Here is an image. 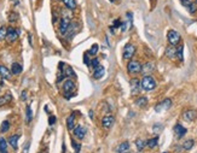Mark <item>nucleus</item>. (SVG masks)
Here are the masks:
<instances>
[{"label": "nucleus", "instance_id": "f257e3e1", "mask_svg": "<svg viewBox=\"0 0 197 153\" xmlns=\"http://www.w3.org/2000/svg\"><path fill=\"white\" fill-rule=\"evenodd\" d=\"M140 86H141V88L144 91H153V89L156 88V82H155V80L151 76L146 75V76L143 77V80L140 82Z\"/></svg>", "mask_w": 197, "mask_h": 153}, {"label": "nucleus", "instance_id": "f03ea898", "mask_svg": "<svg viewBox=\"0 0 197 153\" xmlns=\"http://www.w3.org/2000/svg\"><path fill=\"white\" fill-rule=\"evenodd\" d=\"M63 92H64V94H65V98L67 99H70V95H71V93L74 92V89H75V83L69 78V80H67L64 83H63Z\"/></svg>", "mask_w": 197, "mask_h": 153}, {"label": "nucleus", "instance_id": "7ed1b4c3", "mask_svg": "<svg viewBox=\"0 0 197 153\" xmlns=\"http://www.w3.org/2000/svg\"><path fill=\"white\" fill-rule=\"evenodd\" d=\"M127 70L129 74L132 75H136L141 73V64L139 63L138 60H131L128 64H127Z\"/></svg>", "mask_w": 197, "mask_h": 153}, {"label": "nucleus", "instance_id": "20e7f679", "mask_svg": "<svg viewBox=\"0 0 197 153\" xmlns=\"http://www.w3.org/2000/svg\"><path fill=\"white\" fill-rule=\"evenodd\" d=\"M18 30L17 29H15V28H12V27H9L7 28V34H6V41L9 42V43H14V42H16L17 41V39H18Z\"/></svg>", "mask_w": 197, "mask_h": 153}, {"label": "nucleus", "instance_id": "39448f33", "mask_svg": "<svg viewBox=\"0 0 197 153\" xmlns=\"http://www.w3.org/2000/svg\"><path fill=\"white\" fill-rule=\"evenodd\" d=\"M167 39H168V42H169V45H172V46H176L178 45L179 42H180V34L176 32V30H169L168 32V34H167Z\"/></svg>", "mask_w": 197, "mask_h": 153}, {"label": "nucleus", "instance_id": "423d86ee", "mask_svg": "<svg viewBox=\"0 0 197 153\" xmlns=\"http://www.w3.org/2000/svg\"><path fill=\"white\" fill-rule=\"evenodd\" d=\"M69 27H70V19L68 18V17H63V18H60L58 30L62 35H65V34L68 33Z\"/></svg>", "mask_w": 197, "mask_h": 153}, {"label": "nucleus", "instance_id": "0eeeda50", "mask_svg": "<svg viewBox=\"0 0 197 153\" xmlns=\"http://www.w3.org/2000/svg\"><path fill=\"white\" fill-rule=\"evenodd\" d=\"M136 53V47L132 45V43H127L123 48V53H122V57L125 59H131V58L134 56Z\"/></svg>", "mask_w": 197, "mask_h": 153}, {"label": "nucleus", "instance_id": "6e6552de", "mask_svg": "<svg viewBox=\"0 0 197 153\" xmlns=\"http://www.w3.org/2000/svg\"><path fill=\"white\" fill-rule=\"evenodd\" d=\"M172 106V100L171 99H164L163 101H161L160 104H157L155 106V111L156 112H162V111H166L168 109H171Z\"/></svg>", "mask_w": 197, "mask_h": 153}, {"label": "nucleus", "instance_id": "1a4fd4ad", "mask_svg": "<svg viewBox=\"0 0 197 153\" xmlns=\"http://www.w3.org/2000/svg\"><path fill=\"white\" fill-rule=\"evenodd\" d=\"M59 66H60V69H62V71H63V74H64V77H68V78H75L76 77V74L74 73V70L69 66V65H64V68H62L63 66V64L60 63L59 64Z\"/></svg>", "mask_w": 197, "mask_h": 153}, {"label": "nucleus", "instance_id": "9d476101", "mask_svg": "<svg viewBox=\"0 0 197 153\" xmlns=\"http://www.w3.org/2000/svg\"><path fill=\"white\" fill-rule=\"evenodd\" d=\"M114 122H115L114 116L106 115V116H104V117H103V119H102V125H103L105 129H109V128H111V127H113Z\"/></svg>", "mask_w": 197, "mask_h": 153}, {"label": "nucleus", "instance_id": "9b49d317", "mask_svg": "<svg viewBox=\"0 0 197 153\" xmlns=\"http://www.w3.org/2000/svg\"><path fill=\"white\" fill-rule=\"evenodd\" d=\"M183 118L185 121H187V122H192L197 118V112L195 110H186L183 114Z\"/></svg>", "mask_w": 197, "mask_h": 153}, {"label": "nucleus", "instance_id": "f8f14e48", "mask_svg": "<svg viewBox=\"0 0 197 153\" xmlns=\"http://www.w3.org/2000/svg\"><path fill=\"white\" fill-rule=\"evenodd\" d=\"M0 76H1V78H4V80H11L12 74H11V71H10L6 66L0 65Z\"/></svg>", "mask_w": 197, "mask_h": 153}, {"label": "nucleus", "instance_id": "ddd939ff", "mask_svg": "<svg viewBox=\"0 0 197 153\" xmlns=\"http://www.w3.org/2000/svg\"><path fill=\"white\" fill-rule=\"evenodd\" d=\"M86 134V128L82 127V125H76L74 128V135L78 137V139H83V136Z\"/></svg>", "mask_w": 197, "mask_h": 153}, {"label": "nucleus", "instance_id": "4468645a", "mask_svg": "<svg viewBox=\"0 0 197 153\" xmlns=\"http://www.w3.org/2000/svg\"><path fill=\"white\" fill-rule=\"evenodd\" d=\"M18 139H20V135H18V134L11 135V136L9 137V144H10V146H11V147H12L14 150H16V148H17Z\"/></svg>", "mask_w": 197, "mask_h": 153}, {"label": "nucleus", "instance_id": "2eb2a0df", "mask_svg": "<svg viewBox=\"0 0 197 153\" xmlns=\"http://www.w3.org/2000/svg\"><path fill=\"white\" fill-rule=\"evenodd\" d=\"M22 70H23V68H22L21 64H18V63H12L11 70H10L12 75H20L21 73H22Z\"/></svg>", "mask_w": 197, "mask_h": 153}, {"label": "nucleus", "instance_id": "dca6fc26", "mask_svg": "<svg viewBox=\"0 0 197 153\" xmlns=\"http://www.w3.org/2000/svg\"><path fill=\"white\" fill-rule=\"evenodd\" d=\"M104 66H102V65H98L96 69H95V71H93V77L96 78V80H99V78H102L103 75H104Z\"/></svg>", "mask_w": 197, "mask_h": 153}, {"label": "nucleus", "instance_id": "f3484780", "mask_svg": "<svg viewBox=\"0 0 197 153\" xmlns=\"http://www.w3.org/2000/svg\"><path fill=\"white\" fill-rule=\"evenodd\" d=\"M186 129L183 127V125H180V124H177L176 127H174V133H176V135H177L178 137H183L184 135L186 134Z\"/></svg>", "mask_w": 197, "mask_h": 153}, {"label": "nucleus", "instance_id": "a211bd4d", "mask_svg": "<svg viewBox=\"0 0 197 153\" xmlns=\"http://www.w3.org/2000/svg\"><path fill=\"white\" fill-rule=\"evenodd\" d=\"M166 56L168 58H176L177 57V48L174 46H169L166 48Z\"/></svg>", "mask_w": 197, "mask_h": 153}, {"label": "nucleus", "instance_id": "6ab92c4d", "mask_svg": "<svg viewBox=\"0 0 197 153\" xmlns=\"http://www.w3.org/2000/svg\"><path fill=\"white\" fill-rule=\"evenodd\" d=\"M11 100H12V95L10 93H6L5 95L0 96V106H4L6 104H9Z\"/></svg>", "mask_w": 197, "mask_h": 153}, {"label": "nucleus", "instance_id": "aec40b11", "mask_svg": "<svg viewBox=\"0 0 197 153\" xmlns=\"http://www.w3.org/2000/svg\"><path fill=\"white\" fill-rule=\"evenodd\" d=\"M74 123H75V116L70 115L67 118V128H68L69 130L74 129Z\"/></svg>", "mask_w": 197, "mask_h": 153}, {"label": "nucleus", "instance_id": "412c9836", "mask_svg": "<svg viewBox=\"0 0 197 153\" xmlns=\"http://www.w3.org/2000/svg\"><path fill=\"white\" fill-rule=\"evenodd\" d=\"M63 2L65 5V7L69 9V10H75V7H76V1L75 0H63Z\"/></svg>", "mask_w": 197, "mask_h": 153}, {"label": "nucleus", "instance_id": "4be33fe9", "mask_svg": "<svg viewBox=\"0 0 197 153\" xmlns=\"http://www.w3.org/2000/svg\"><path fill=\"white\" fill-rule=\"evenodd\" d=\"M154 70V64L153 63H146L144 66H141V71L144 73V74H149V73H151Z\"/></svg>", "mask_w": 197, "mask_h": 153}, {"label": "nucleus", "instance_id": "5701e85b", "mask_svg": "<svg viewBox=\"0 0 197 153\" xmlns=\"http://www.w3.org/2000/svg\"><path fill=\"white\" fill-rule=\"evenodd\" d=\"M146 104H148V99H146L145 96H139L138 99L136 100V105H137V106H140V107L146 106Z\"/></svg>", "mask_w": 197, "mask_h": 153}, {"label": "nucleus", "instance_id": "b1692460", "mask_svg": "<svg viewBox=\"0 0 197 153\" xmlns=\"http://www.w3.org/2000/svg\"><path fill=\"white\" fill-rule=\"evenodd\" d=\"M128 148H129V144H128V142H122V144L118 147V153L127 152Z\"/></svg>", "mask_w": 197, "mask_h": 153}, {"label": "nucleus", "instance_id": "393cba45", "mask_svg": "<svg viewBox=\"0 0 197 153\" xmlns=\"http://www.w3.org/2000/svg\"><path fill=\"white\" fill-rule=\"evenodd\" d=\"M157 142H158V137H154V139H150V140L146 142V145H148L149 148H155V147L157 146Z\"/></svg>", "mask_w": 197, "mask_h": 153}, {"label": "nucleus", "instance_id": "a878e982", "mask_svg": "<svg viewBox=\"0 0 197 153\" xmlns=\"http://www.w3.org/2000/svg\"><path fill=\"white\" fill-rule=\"evenodd\" d=\"M9 129H10V122H9V121H4V122L1 123L0 132H1V133H6Z\"/></svg>", "mask_w": 197, "mask_h": 153}, {"label": "nucleus", "instance_id": "bb28decb", "mask_svg": "<svg viewBox=\"0 0 197 153\" xmlns=\"http://www.w3.org/2000/svg\"><path fill=\"white\" fill-rule=\"evenodd\" d=\"M194 144H195V141H194V140H186V141L184 142L183 147H184V150L189 151V150H191V148L194 147Z\"/></svg>", "mask_w": 197, "mask_h": 153}, {"label": "nucleus", "instance_id": "cd10ccee", "mask_svg": "<svg viewBox=\"0 0 197 153\" xmlns=\"http://www.w3.org/2000/svg\"><path fill=\"white\" fill-rule=\"evenodd\" d=\"M7 150V142L4 137H0V152H6Z\"/></svg>", "mask_w": 197, "mask_h": 153}, {"label": "nucleus", "instance_id": "c85d7f7f", "mask_svg": "<svg viewBox=\"0 0 197 153\" xmlns=\"http://www.w3.org/2000/svg\"><path fill=\"white\" fill-rule=\"evenodd\" d=\"M136 145H137V150H138V151H143L144 147H145V145H146V142H145L144 140H141V139H138V140L136 141Z\"/></svg>", "mask_w": 197, "mask_h": 153}, {"label": "nucleus", "instance_id": "c756f323", "mask_svg": "<svg viewBox=\"0 0 197 153\" xmlns=\"http://www.w3.org/2000/svg\"><path fill=\"white\" fill-rule=\"evenodd\" d=\"M97 52H98V45H97V43L92 45V47L87 51V53H88L90 56H96V54H97Z\"/></svg>", "mask_w": 197, "mask_h": 153}, {"label": "nucleus", "instance_id": "7c9ffc66", "mask_svg": "<svg viewBox=\"0 0 197 153\" xmlns=\"http://www.w3.org/2000/svg\"><path fill=\"white\" fill-rule=\"evenodd\" d=\"M6 34H7V28L6 27H0V41L6 39Z\"/></svg>", "mask_w": 197, "mask_h": 153}, {"label": "nucleus", "instance_id": "2f4dec72", "mask_svg": "<svg viewBox=\"0 0 197 153\" xmlns=\"http://www.w3.org/2000/svg\"><path fill=\"white\" fill-rule=\"evenodd\" d=\"M25 111H27V123H29V122L32 121V118H33V112H32L30 106H27Z\"/></svg>", "mask_w": 197, "mask_h": 153}, {"label": "nucleus", "instance_id": "473e14b6", "mask_svg": "<svg viewBox=\"0 0 197 153\" xmlns=\"http://www.w3.org/2000/svg\"><path fill=\"white\" fill-rule=\"evenodd\" d=\"M18 19V15L16 13V12H11L10 15H9V21L12 23V22H16Z\"/></svg>", "mask_w": 197, "mask_h": 153}, {"label": "nucleus", "instance_id": "72a5a7b5", "mask_svg": "<svg viewBox=\"0 0 197 153\" xmlns=\"http://www.w3.org/2000/svg\"><path fill=\"white\" fill-rule=\"evenodd\" d=\"M90 65L93 68V69H96L97 66L99 65V60L98 58H92V60H91V63H90Z\"/></svg>", "mask_w": 197, "mask_h": 153}, {"label": "nucleus", "instance_id": "f704fd0d", "mask_svg": "<svg viewBox=\"0 0 197 153\" xmlns=\"http://www.w3.org/2000/svg\"><path fill=\"white\" fill-rule=\"evenodd\" d=\"M183 46H179V47H177V57L180 59V60H183Z\"/></svg>", "mask_w": 197, "mask_h": 153}, {"label": "nucleus", "instance_id": "c9c22d12", "mask_svg": "<svg viewBox=\"0 0 197 153\" xmlns=\"http://www.w3.org/2000/svg\"><path fill=\"white\" fill-rule=\"evenodd\" d=\"M71 145H73V148H75V152L79 153L80 152V144L75 142V141L73 140V141H71Z\"/></svg>", "mask_w": 197, "mask_h": 153}, {"label": "nucleus", "instance_id": "e433bc0d", "mask_svg": "<svg viewBox=\"0 0 197 153\" xmlns=\"http://www.w3.org/2000/svg\"><path fill=\"white\" fill-rule=\"evenodd\" d=\"M88 56H90V54H88L87 52L83 54V63H85L86 65H90V58H88Z\"/></svg>", "mask_w": 197, "mask_h": 153}, {"label": "nucleus", "instance_id": "4c0bfd02", "mask_svg": "<svg viewBox=\"0 0 197 153\" xmlns=\"http://www.w3.org/2000/svg\"><path fill=\"white\" fill-rule=\"evenodd\" d=\"M56 123V117L55 116H50V118H48V124L50 125H53Z\"/></svg>", "mask_w": 197, "mask_h": 153}, {"label": "nucleus", "instance_id": "58836bf2", "mask_svg": "<svg viewBox=\"0 0 197 153\" xmlns=\"http://www.w3.org/2000/svg\"><path fill=\"white\" fill-rule=\"evenodd\" d=\"M25 99H27V92H25V91H23V92H22V94H21V100H23V101H24Z\"/></svg>", "mask_w": 197, "mask_h": 153}, {"label": "nucleus", "instance_id": "ea45409f", "mask_svg": "<svg viewBox=\"0 0 197 153\" xmlns=\"http://www.w3.org/2000/svg\"><path fill=\"white\" fill-rule=\"evenodd\" d=\"M120 24H121V23H120V21H118V19H116V21L114 22V27H118ZM114 27H113V28H114Z\"/></svg>", "mask_w": 197, "mask_h": 153}, {"label": "nucleus", "instance_id": "a19ab883", "mask_svg": "<svg viewBox=\"0 0 197 153\" xmlns=\"http://www.w3.org/2000/svg\"><path fill=\"white\" fill-rule=\"evenodd\" d=\"M28 38H29V43L32 45V35H30V34H28Z\"/></svg>", "mask_w": 197, "mask_h": 153}, {"label": "nucleus", "instance_id": "79ce46f5", "mask_svg": "<svg viewBox=\"0 0 197 153\" xmlns=\"http://www.w3.org/2000/svg\"><path fill=\"white\" fill-rule=\"evenodd\" d=\"M2 86H4V82H2V81H0V91H1V87H2Z\"/></svg>", "mask_w": 197, "mask_h": 153}, {"label": "nucleus", "instance_id": "37998d69", "mask_svg": "<svg viewBox=\"0 0 197 153\" xmlns=\"http://www.w3.org/2000/svg\"><path fill=\"white\" fill-rule=\"evenodd\" d=\"M110 1H118V0H110Z\"/></svg>", "mask_w": 197, "mask_h": 153}, {"label": "nucleus", "instance_id": "c03bdc74", "mask_svg": "<svg viewBox=\"0 0 197 153\" xmlns=\"http://www.w3.org/2000/svg\"><path fill=\"white\" fill-rule=\"evenodd\" d=\"M11 1H16V0H11Z\"/></svg>", "mask_w": 197, "mask_h": 153}, {"label": "nucleus", "instance_id": "a18cd8bd", "mask_svg": "<svg viewBox=\"0 0 197 153\" xmlns=\"http://www.w3.org/2000/svg\"><path fill=\"white\" fill-rule=\"evenodd\" d=\"M123 153H129V152H123Z\"/></svg>", "mask_w": 197, "mask_h": 153}, {"label": "nucleus", "instance_id": "49530a36", "mask_svg": "<svg viewBox=\"0 0 197 153\" xmlns=\"http://www.w3.org/2000/svg\"><path fill=\"white\" fill-rule=\"evenodd\" d=\"M59 1H63V0H59Z\"/></svg>", "mask_w": 197, "mask_h": 153}, {"label": "nucleus", "instance_id": "de8ad7c7", "mask_svg": "<svg viewBox=\"0 0 197 153\" xmlns=\"http://www.w3.org/2000/svg\"><path fill=\"white\" fill-rule=\"evenodd\" d=\"M196 5H197V1H196Z\"/></svg>", "mask_w": 197, "mask_h": 153}, {"label": "nucleus", "instance_id": "09e8293b", "mask_svg": "<svg viewBox=\"0 0 197 153\" xmlns=\"http://www.w3.org/2000/svg\"><path fill=\"white\" fill-rule=\"evenodd\" d=\"M40 153H44V152H40Z\"/></svg>", "mask_w": 197, "mask_h": 153}, {"label": "nucleus", "instance_id": "8fccbe9b", "mask_svg": "<svg viewBox=\"0 0 197 153\" xmlns=\"http://www.w3.org/2000/svg\"><path fill=\"white\" fill-rule=\"evenodd\" d=\"M164 153H168V152H164Z\"/></svg>", "mask_w": 197, "mask_h": 153}]
</instances>
